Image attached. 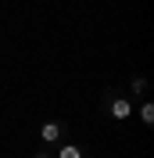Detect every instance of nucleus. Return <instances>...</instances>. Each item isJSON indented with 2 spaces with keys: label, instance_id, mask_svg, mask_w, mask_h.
Listing matches in <instances>:
<instances>
[{
  "label": "nucleus",
  "instance_id": "f257e3e1",
  "mask_svg": "<svg viewBox=\"0 0 154 158\" xmlns=\"http://www.w3.org/2000/svg\"><path fill=\"white\" fill-rule=\"evenodd\" d=\"M107 115L118 118V122H125V118L133 115V101L125 97V94H111V97H107Z\"/></svg>",
  "mask_w": 154,
  "mask_h": 158
},
{
  "label": "nucleus",
  "instance_id": "f03ea898",
  "mask_svg": "<svg viewBox=\"0 0 154 158\" xmlns=\"http://www.w3.org/2000/svg\"><path fill=\"white\" fill-rule=\"evenodd\" d=\"M65 137V122H54V118H50V122H43V126H39V140H43V144H58V140Z\"/></svg>",
  "mask_w": 154,
  "mask_h": 158
},
{
  "label": "nucleus",
  "instance_id": "7ed1b4c3",
  "mask_svg": "<svg viewBox=\"0 0 154 158\" xmlns=\"http://www.w3.org/2000/svg\"><path fill=\"white\" fill-rule=\"evenodd\" d=\"M58 158H86V151L79 148V144H61V148H58Z\"/></svg>",
  "mask_w": 154,
  "mask_h": 158
},
{
  "label": "nucleus",
  "instance_id": "20e7f679",
  "mask_svg": "<svg viewBox=\"0 0 154 158\" xmlns=\"http://www.w3.org/2000/svg\"><path fill=\"white\" fill-rule=\"evenodd\" d=\"M140 122H144V126H154V104H151V101H144V108H140Z\"/></svg>",
  "mask_w": 154,
  "mask_h": 158
},
{
  "label": "nucleus",
  "instance_id": "39448f33",
  "mask_svg": "<svg viewBox=\"0 0 154 158\" xmlns=\"http://www.w3.org/2000/svg\"><path fill=\"white\" fill-rule=\"evenodd\" d=\"M133 94H147V79H144V76L133 79Z\"/></svg>",
  "mask_w": 154,
  "mask_h": 158
},
{
  "label": "nucleus",
  "instance_id": "423d86ee",
  "mask_svg": "<svg viewBox=\"0 0 154 158\" xmlns=\"http://www.w3.org/2000/svg\"><path fill=\"white\" fill-rule=\"evenodd\" d=\"M36 158H50V155H47V151H36Z\"/></svg>",
  "mask_w": 154,
  "mask_h": 158
}]
</instances>
